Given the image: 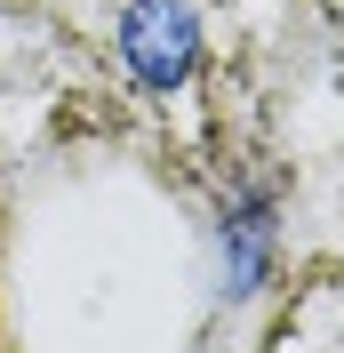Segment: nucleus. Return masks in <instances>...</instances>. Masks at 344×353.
Returning a JSON list of instances; mask_svg holds the SVG:
<instances>
[{
	"mask_svg": "<svg viewBox=\"0 0 344 353\" xmlns=\"http://www.w3.org/2000/svg\"><path fill=\"white\" fill-rule=\"evenodd\" d=\"M120 57L144 88H184L200 65V17L184 0H129V17H120Z\"/></svg>",
	"mask_w": 344,
	"mask_h": 353,
	"instance_id": "obj_1",
	"label": "nucleus"
}]
</instances>
